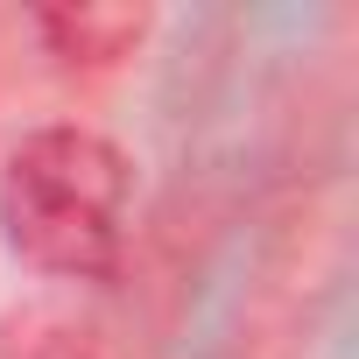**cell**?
Returning a JSON list of instances; mask_svg holds the SVG:
<instances>
[{"mask_svg": "<svg viewBox=\"0 0 359 359\" xmlns=\"http://www.w3.org/2000/svg\"><path fill=\"white\" fill-rule=\"evenodd\" d=\"M127 155L92 127H36L0 162V240L36 275L106 282L127 247Z\"/></svg>", "mask_w": 359, "mask_h": 359, "instance_id": "6da1fadb", "label": "cell"}, {"mask_svg": "<svg viewBox=\"0 0 359 359\" xmlns=\"http://www.w3.org/2000/svg\"><path fill=\"white\" fill-rule=\"evenodd\" d=\"M36 36L57 64L71 71H106L120 57L141 50L148 36V8H127V0H85V8H36Z\"/></svg>", "mask_w": 359, "mask_h": 359, "instance_id": "7a4b0ae2", "label": "cell"}, {"mask_svg": "<svg viewBox=\"0 0 359 359\" xmlns=\"http://www.w3.org/2000/svg\"><path fill=\"white\" fill-rule=\"evenodd\" d=\"M0 359H99L92 331L78 317H57V310H29L8 324V338H0Z\"/></svg>", "mask_w": 359, "mask_h": 359, "instance_id": "3957f363", "label": "cell"}]
</instances>
